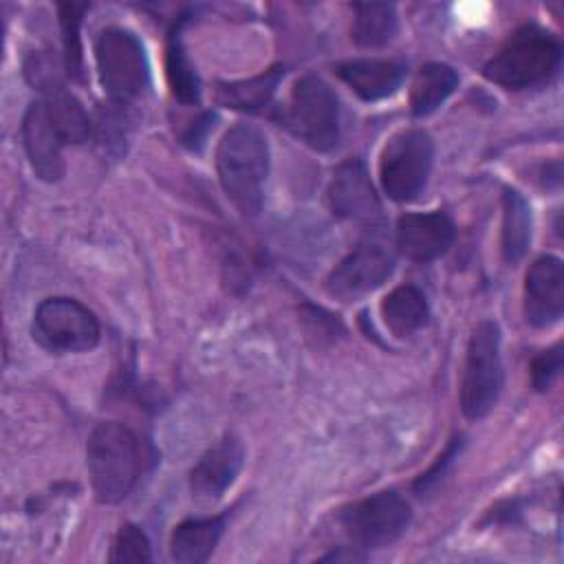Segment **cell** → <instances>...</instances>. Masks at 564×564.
<instances>
[{
  "label": "cell",
  "instance_id": "cell-1",
  "mask_svg": "<svg viewBox=\"0 0 564 564\" xmlns=\"http://www.w3.org/2000/svg\"><path fill=\"white\" fill-rule=\"evenodd\" d=\"M86 465L95 498L104 505H115L137 485L143 469V449L130 427L106 421L88 436Z\"/></svg>",
  "mask_w": 564,
  "mask_h": 564
},
{
  "label": "cell",
  "instance_id": "cell-2",
  "mask_svg": "<svg viewBox=\"0 0 564 564\" xmlns=\"http://www.w3.org/2000/svg\"><path fill=\"white\" fill-rule=\"evenodd\" d=\"M216 170L229 200L242 214H258L269 174L267 137L247 123L227 130L216 150Z\"/></svg>",
  "mask_w": 564,
  "mask_h": 564
},
{
  "label": "cell",
  "instance_id": "cell-3",
  "mask_svg": "<svg viewBox=\"0 0 564 564\" xmlns=\"http://www.w3.org/2000/svg\"><path fill=\"white\" fill-rule=\"evenodd\" d=\"M562 46L544 29L527 24L485 64L482 75L502 88H531L546 82L560 66Z\"/></svg>",
  "mask_w": 564,
  "mask_h": 564
},
{
  "label": "cell",
  "instance_id": "cell-4",
  "mask_svg": "<svg viewBox=\"0 0 564 564\" xmlns=\"http://www.w3.org/2000/svg\"><path fill=\"white\" fill-rule=\"evenodd\" d=\"M502 390L500 328L491 319H482L471 330L463 377L460 410L469 421L485 419L498 403Z\"/></svg>",
  "mask_w": 564,
  "mask_h": 564
},
{
  "label": "cell",
  "instance_id": "cell-5",
  "mask_svg": "<svg viewBox=\"0 0 564 564\" xmlns=\"http://www.w3.org/2000/svg\"><path fill=\"white\" fill-rule=\"evenodd\" d=\"M95 59L99 82L110 99L130 101L145 90L150 64L134 33L119 26L101 31L95 42Z\"/></svg>",
  "mask_w": 564,
  "mask_h": 564
},
{
  "label": "cell",
  "instance_id": "cell-6",
  "mask_svg": "<svg viewBox=\"0 0 564 564\" xmlns=\"http://www.w3.org/2000/svg\"><path fill=\"white\" fill-rule=\"evenodd\" d=\"M284 123L308 148L326 152L339 141V101L326 82L306 75L291 90Z\"/></svg>",
  "mask_w": 564,
  "mask_h": 564
},
{
  "label": "cell",
  "instance_id": "cell-7",
  "mask_svg": "<svg viewBox=\"0 0 564 564\" xmlns=\"http://www.w3.org/2000/svg\"><path fill=\"white\" fill-rule=\"evenodd\" d=\"M434 145L423 130H403L394 134L379 161V178L388 198L397 203L412 200L430 178Z\"/></svg>",
  "mask_w": 564,
  "mask_h": 564
},
{
  "label": "cell",
  "instance_id": "cell-8",
  "mask_svg": "<svg viewBox=\"0 0 564 564\" xmlns=\"http://www.w3.org/2000/svg\"><path fill=\"white\" fill-rule=\"evenodd\" d=\"M31 333L51 352H86L99 341V322L73 297H46L33 313Z\"/></svg>",
  "mask_w": 564,
  "mask_h": 564
},
{
  "label": "cell",
  "instance_id": "cell-9",
  "mask_svg": "<svg viewBox=\"0 0 564 564\" xmlns=\"http://www.w3.org/2000/svg\"><path fill=\"white\" fill-rule=\"evenodd\" d=\"M412 520L410 505L394 491H379L352 502L339 516L357 549H383L397 542Z\"/></svg>",
  "mask_w": 564,
  "mask_h": 564
},
{
  "label": "cell",
  "instance_id": "cell-10",
  "mask_svg": "<svg viewBox=\"0 0 564 564\" xmlns=\"http://www.w3.org/2000/svg\"><path fill=\"white\" fill-rule=\"evenodd\" d=\"M394 258L386 245L359 242L326 278L328 295L341 302H355L379 289L392 273Z\"/></svg>",
  "mask_w": 564,
  "mask_h": 564
},
{
  "label": "cell",
  "instance_id": "cell-11",
  "mask_svg": "<svg viewBox=\"0 0 564 564\" xmlns=\"http://www.w3.org/2000/svg\"><path fill=\"white\" fill-rule=\"evenodd\" d=\"M564 311V264L555 256L538 258L524 278V315L538 326L560 322Z\"/></svg>",
  "mask_w": 564,
  "mask_h": 564
},
{
  "label": "cell",
  "instance_id": "cell-12",
  "mask_svg": "<svg viewBox=\"0 0 564 564\" xmlns=\"http://www.w3.org/2000/svg\"><path fill=\"white\" fill-rule=\"evenodd\" d=\"M22 141L31 167L42 181H59L64 176L62 148L66 145L57 126L53 123L42 99L33 101L22 119Z\"/></svg>",
  "mask_w": 564,
  "mask_h": 564
},
{
  "label": "cell",
  "instance_id": "cell-13",
  "mask_svg": "<svg viewBox=\"0 0 564 564\" xmlns=\"http://www.w3.org/2000/svg\"><path fill=\"white\" fill-rule=\"evenodd\" d=\"M328 200L333 214L339 218L375 223L381 216V203L359 159H350L337 167L328 185Z\"/></svg>",
  "mask_w": 564,
  "mask_h": 564
},
{
  "label": "cell",
  "instance_id": "cell-14",
  "mask_svg": "<svg viewBox=\"0 0 564 564\" xmlns=\"http://www.w3.org/2000/svg\"><path fill=\"white\" fill-rule=\"evenodd\" d=\"M454 242V223L443 212L405 214L397 220V247L414 262L443 256Z\"/></svg>",
  "mask_w": 564,
  "mask_h": 564
},
{
  "label": "cell",
  "instance_id": "cell-15",
  "mask_svg": "<svg viewBox=\"0 0 564 564\" xmlns=\"http://www.w3.org/2000/svg\"><path fill=\"white\" fill-rule=\"evenodd\" d=\"M245 449L242 443L227 434L216 441L192 467L189 487L198 498H218L236 480L242 467Z\"/></svg>",
  "mask_w": 564,
  "mask_h": 564
},
{
  "label": "cell",
  "instance_id": "cell-16",
  "mask_svg": "<svg viewBox=\"0 0 564 564\" xmlns=\"http://www.w3.org/2000/svg\"><path fill=\"white\" fill-rule=\"evenodd\" d=\"M337 75L366 101H377L392 95L403 77L405 66L392 59H348L337 66Z\"/></svg>",
  "mask_w": 564,
  "mask_h": 564
},
{
  "label": "cell",
  "instance_id": "cell-17",
  "mask_svg": "<svg viewBox=\"0 0 564 564\" xmlns=\"http://www.w3.org/2000/svg\"><path fill=\"white\" fill-rule=\"evenodd\" d=\"M223 529H225L223 516L183 520L172 531V540H170L172 557L181 564L205 562L214 553Z\"/></svg>",
  "mask_w": 564,
  "mask_h": 564
},
{
  "label": "cell",
  "instance_id": "cell-18",
  "mask_svg": "<svg viewBox=\"0 0 564 564\" xmlns=\"http://www.w3.org/2000/svg\"><path fill=\"white\" fill-rule=\"evenodd\" d=\"M458 86V75L447 64H425L419 68L412 90H410V110L414 117L432 115Z\"/></svg>",
  "mask_w": 564,
  "mask_h": 564
},
{
  "label": "cell",
  "instance_id": "cell-19",
  "mask_svg": "<svg viewBox=\"0 0 564 564\" xmlns=\"http://www.w3.org/2000/svg\"><path fill=\"white\" fill-rule=\"evenodd\" d=\"M381 315L386 326L397 337H408L425 326L430 311H427L425 295L416 286L403 284L383 297Z\"/></svg>",
  "mask_w": 564,
  "mask_h": 564
},
{
  "label": "cell",
  "instance_id": "cell-20",
  "mask_svg": "<svg viewBox=\"0 0 564 564\" xmlns=\"http://www.w3.org/2000/svg\"><path fill=\"white\" fill-rule=\"evenodd\" d=\"M352 40L361 48H381L397 35V11L388 2L352 4Z\"/></svg>",
  "mask_w": 564,
  "mask_h": 564
},
{
  "label": "cell",
  "instance_id": "cell-21",
  "mask_svg": "<svg viewBox=\"0 0 564 564\" xmlns=\"http://www.w3.org/2000/svg\"><path fill=\"white\" fill-rule=\"evenodd\" d=\"M531 209L520 192L507 189L502 196V256L516 264L529 249Z\"/></svg>",
  "mask_w": 564,
  "mask_h": 564
},
{
  "label": "cell",
  "instance_id": "cell-22",
  "mask_svg": "<svg viewBox=\"0 0 564 564\" xmlns=\"http://www.w3.org/2000/svg\"><path fill=\"white\" fill-rule=\"evenodd\" d=\"M42 101L66 143L88 141L93 132V121L88 119L84 106L68 90H64V86L42 93Z\"/></svg>",
  "mask_w": 564,
  "mask_h": 564
},
{
  "label": "cell",
  "instance_id": "cell-23",
  "mask_svg": "<svg viewBox=\"0 0 564 564\" xmlns=\"http://www.w3.org/2000/svg\"><path fill=\"white\" fill-rule=\"evenodd\" d=\"M165 75L172 95L183 104H198L200 101V79L189 62L183 42H181V24H176L170 33L167 53H165Z\"/></svg>",
  "mask_w": 564,
  "mask_h": 564
},
{
  "label": "cell",
  "instance_id": "cell-24",
  "mask_svg": "<svg viewBox=\"0 0 564 564\" xmlns=\"http://www.w3.org/2000/svg\"><path fill=\"white\" fill-rule=\"evenodd\" d=\"M280 77H282V70L280 68H271L269 73L264 75H258V77H251V79H242V82H231V84H218L216 88V97L223 106H229V108H236V110H260L264 108L278 84H280Z\"/></svg>",
  "mask_w": 564,
  "mask_h": 564
},
{
  "label": "cell",
  "instance_id": "cell-25",
  "mask_svg": "<svg viewBox=\"0 0 564 564\" xmlns=\"http://www.w3.org/2000/svg\"><path fill=\"white\" fill-rule=\"evenodd\" d=\"M123 106H126V101L110 99L108 104L97 108V117L93 121V130H95V137L99 141V145L106 152L121 154L126 150V139H128V130H130V117H128Z\"/></svg>",
  "mask_w": 564,
  "mask_h": 564
},
{
  "label": "cell",
  "instance_id": "cell-26",
  "mask_svg": "<svg viewBox=\"0 0 564 564\" xmlns=\"http://www.w3.org/2000/svg\"><path fill=\"white\" fill-rule=\"evenodd\" d=\"M88 4L66 2L59 4V24H62V40H64V64L66 73L75 79L82 77V40L79 26Z\"/></svg>",
  "mask_w": 564,
  "mask_h": 564
},
{
  "label": "cell",
  "instance_id": "cell-27",
  "mask_svg": "<svg viewBox=\"0 0 564 564\" xmlns=\"http://www.w3.org/2000/svg\"><path fill=\"white\" fill-rule=\"evenodd\" d=\"M150 542L145 533L137 524H123L117 531V538L112 542L110 562L123 564V562H150Z\"/></svg>",
  "mask_w": 564,
  "mask_h": 564
},
{
  "label": "cell",
  "instance_id": "cell-28",
  "mask_svg": "<svg viewBox=\"0 0 564 564\" xmlns=\"http://www.w3.org/2000/svg\"><path fill=\"white\" fill-rule=\"evenodd\" d=\"M562 370V346L555 344L553 348L544 350L542 355H538L533 359V366H531V381H533V388L544 392L553 386V381L557 379Z\"/></svg>",
  "mask_w": 564,
  "mask_h": 564
},
{
  "label": "cell",
  "instance_id": "cell-29",
  "mask_svg": "<svg viewBox=\"0 0 564 564\" xmlns=\"http://www.w3.org/2000/svg\"><path fill=\"white\" fill-rule=\"evenodd\" d=\"M458 449H460V436H458V438H452L449 445L445 447V452L434 460V465H432L425 474H421V476L416 478L414 489H416L419 494H423V491H427L430 487H434V485L438 482V478H443L447 465L454 460V456L458 454Z\"/></svg>",
  "mask_w": 564,
  "mask_h": 564
},
{
  "label": "cell",
  "instance_id": "cell-30",
  "mask_svg": "<svg viewBox=\"0 0 564 564\" xmlns=\"http://www.w3.org/2000/svg\"><path fill=\"white\" fill-rule=\"evenodd\" d=\"M212 121H214V115H209V112H205L200 119H196L194 126H189V130L183 134V143L189 148H198L203 143L205 132L209 130Z\"/></svg>",
  "mask_w": 564,
  "mask_h": 564
}]
</instances>
